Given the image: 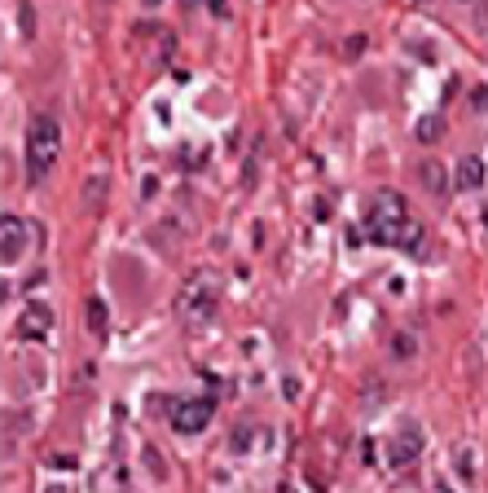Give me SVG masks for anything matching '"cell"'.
I'll return each mask as SVG.
<instances>
[{
	"instance_id": "obj_1",
	"label": "cell",
	"mask_w": 488,
	"mask_h": 493,
	"mask_svg": "<svg viewBox=\"0 0 488 493\" xmlns=\"http://www.w3.org/2000/svg\"><path fill=\"white\" fill-rule=\"evenodd\" d=\"M366 238L374 246H400V251H418L422 243V225L410 216V207H405V198L396 194V190H374L366 203Z\"/></svg>"
},
{
	"instance_id": "obj_2",
	"label": "cell",
	"mask_w": 488,
	"mask_h": 493,
	"mask_svg": "<svg viewBox=\"0 0 488 493\" xmlns=\"http://www.w3.org/2000/svg\"><path fill=\"white\" fill-rule=\"evenodd\" d=\"M57 150H62V123L53 120L49 110L31 115V123H26V181L31 185H40L53 173Z\"/></svg>"
},
{
	"instance_id": "obj_3",
	"label": "cell",
	"mask_w": 488,
	"mask_h": 493,
	"mask_svg": "<svg viewBox=\"0 0 488 493\" xmlns=\"http://www.w3.org/2000/svg\"><path fill=\"white\" fill-rule=\"evenodd\" d=\"M220 304V278L216 273H194L181 291H176V313L185 321H207Z\"/></svg>"
},
{
	"instance_id": "obj_4",
	"label": "cell",
	"mask_w": 488,
	"mask_h": 493,
	"mask_svg": "<svg viewBox=\"0 0 488 493\" xmlns=\"http://www.w3.org/2000/svg\"><path fill=\"white\" fill-rule=\"evenodd\" d=\"M212 414H216V405L207 396H198V401H168V423H171V432H181V436H198L212 423Z\"/></svg>"
},
{
	"instance_id": "obj_5",
	"label": "cell",
	"mask_w": 488,
	"mask_h": 493,
	"mask_svg": "<svg viewBox=\"0 0 488 493\" xmlns=\"http://www.w3.org/2000/svg\"><path fill=\"white\" fill-rule=\"evenodd\" d=\"M53 335V309L49 304H26L23 318H18V340L23 344H40Z\"/></svg>"
},
{
	"instance_id": "obj_6",
	"label": "cell",
	"mask_w": 488,
	"mask_h": 493,
	"mask_svg": "<svg viewBox=\"0 0 488 493\" xmlns=\"http://www.w3.org/2000/svg\"><path fill=\"white\" fill-rule=\"evenodd\" d=\"M26 234H31V229H26L23 216H14V212L0 216V238H5V251H0V256H5V265H14L26 251Z\"/></svg>"
},
{
	"instance_id": "obj_7",
	"label": "cell",
	"mask_w": 488,
	"mask_h": 493,
	"mask_svg": "<svg viewBox=\"0 0 488 493\" xmlns=\"http://www.w3.org/2000/svg\"><path fill=\"white\" fill-rule=\"evenodd\" d=\"M418 454H422V427L418 423H405V432H396V441H391V463H414Z\"/></svg>"
},
{
	"instance_id": "obj_8",
	"label": "cell",
	"mask_w": 488,
	"mask_h": 493,
	"mask_svg": "<svg viewBox=\"0 0 488 493\" xmlns=\"http://www.w3.org/2000/svg\"><path fill=\"white\" fill-rule=\"evenodd\" d=\"M484 181H488V163L475 159V154H466L458 163V173H453V190H484Z\"/></svg>"
},
{
	"instance_id": "obj_9",
	"label": "cell",
	"mask_w": 488,
	"mask_h": 493,
	"mask_svg": "<svg viewBox=\"0 0 488 493\" xmlns=\"http://www.w3.org/2000/svg\"><path fill=\"white\" fill-rule=\"evenodd\" d=\"M84 321H88L93 340H106V330H110V309H106V299L88 296V304H84Z\"/></svg>"
},
{
	"instance_id": "obj_10",
	"label": "cell",
	"mask_w": 488,
	"mask_h": 493,
	"mask_svg": "<svg viewBox=\"0 0 488 493\" xmlns=\"http://www.w3.org/2000/svg\"><path fill=\"white\" fill-rule=\"evenodd\" d=\"M418 181H422L427 194H449L453 190V181H449V173L440 163H418Z\"/></svg>"
},
{
	"instance_id": "obj_11",
	"label": "cell",
	"mask_w": 488,
	"mask_h": 493,
	"mask_svg": "<svg viewBox=\"0 0 488 493\" xmlns=\"http://www.w3.org/2000/svg\"><path fill=\"white\" fill-rule=\"evenodd\" d=\"M255 441H260V427H255V423H243V427L234 432V441H229V449H234V454H246V449H251Z\"/></svg>"
},
{
	"instance_id": "obj_12",
	"label": "cell",
	"mask_w": 488,
	"mask_h": 493,
	"mask_svg": "<svg viewBox=\"0 0 488 493\" xmlns=\"http://www.w3.org/2000/svg\"><path fill=\"white\" fill-rule=\"evenodd\" d=\"M440 132H444V120H440V115H427V120H418V142H436Z\"/></svg>"
},
{
	"instance_id": "obj_13",
	"label": "cell",
	"mask_w": 488,
	"mask_h": 493,
	"mask_svg": "<svg viewBox=\"0 0 488 493\" xmlns=\"http://www.w3.org/2000/svg\"><path fill=\"white\" fill-rule=\"evenodd\" d=\"M18 18H23V36H31L36 23H31V5H26V0H18Z\"/></svg>"
},
{
	"instance_id": "obj_14",
	"label": "cell",
	"mask_w": 488,
	"mask_h": 493,
	"mask_svg": "<svg viewBox=\"0 0 488 493\" xmlns=\"http://www.w3.org/2000/svg\"><path fill=\"white\" fill-rule=\"evenodd\" d=\"M396 357H414V340L410 335H396Z\"/></svg>"
},
{
	"instance_id": "obj_15",
	"label": "cell",
	"mask_w": 488,
	"mask_h": 493,
	"mask_svg": "<svg viewBox=\"0 0 488 493\" xmlns=\"http://www.w3.org/2000/svg\"><path fill=\"white\" fill-rule=\"evenodd\" d=\"M471 101H480V106H475V110H484V115H488V89H484V84H480V89H475V93H471Z\"/></svg>"
},
{
	"instance_id": "obj_16",
	"label": "cell",
	"mask_w": 488,
	"mask_h": 493,
	"mask_svg": "<svg viewBox=\"0 0 488 493\" xmlns=\"http://www.w3.org/2000/svg\"><path fill=\"white\" fill-rule=\"evenodd\" d=\"M45 493H71V489H67V485H49V489H45Z\"/></svg>"
},
{
	"instance_id": "obj_17",
	"label": "cell",
	"mask_w": 488,
	"mask_h": 493,
	"mask_svg": "<svg viewBox=\"0 0 488 493\" xmlns=\"http://www.w3.org/2000/svg\"><path fill=\"white\" fill-rule=\"evenodd\" d=\"M185 5H190V9H194V5H202V0H185Z\"/></svg>"
},
{
	"instance_id": "obj_18",
	"label": "cell",
	"mask_w": 488,
	"mask_h": 493,
	"mask_svg": "<svg viewBox=\"0 0 488 493\" xmlns=\"http://www.w3.org/2000/svg\"><path fill=\"white\" fill-rule=\"evenodd\" d=\"M484 229H488V212H484Z\"/></svg>"
}]
</instances>
